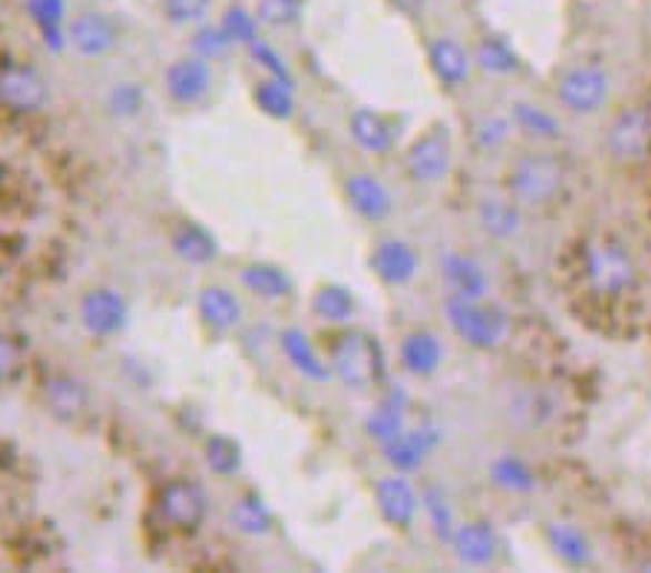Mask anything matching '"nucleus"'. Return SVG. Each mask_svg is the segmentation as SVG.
Masks as SVG:
<instances>
[{"label":"nucleus","instance_id":"f257e3e1","mask_svg":"<svg viewBox=\"0 0 651 573\" xmlns=\"http://www.w3.org/2000/svg\"><path fill=\"white\" fill-rule=\"evenodd\" d=\"M328 365L351 391H373L385 380V353L365 331L337 333L328 348Z\"/></svg>","mask_w":651,"mask_h":573},{"label":"nucleus","instance_id":"f03ea898","mask_svg":"<svg viewBox=\"0 0 651 573\" xmlns=\"http://www.w3.org/2000/svg\"><path fill=\"white\" fill-rule=\"evenodd\" d=\"M504 185L519 207H550L564 189V165L550 151H524L507 165Z\"/></svg>","mask_w":651,"mask_h":573},{"label":"nucleus","instance_id":"49530a36","mask_svg":"<svg viewBox=\"0 0 651 573\" xmlns=\"http://www.w3.org/2000/svg\"><path fill=\"white\" fill-rule=\"evenodd\" d=\"M388 3H391V7H394L397 12H403V16L418 18L420 12H423L425 0H388Z\"/></svg>","mask_w":651,"mask_h":573},{"label":"nucleus","instance_id":"72a5a7b5","mask_svg":"<svg viewBox=\"0 0 651 573\" xmlns=\"http://www.w3.org/2000/svg\"><path fill=\"white\" fill-rule=\"evenodd\" d=\"M256 104L261 108V113L272 119H290L293 117V84H287L281 79H267L261 81L252 93Z\"/></svg>","mask_w":651,"mask_h":573},{"label":"nucleus","instance_id":"1a4fd4ad","mask_svg":"<svg viewBox=\"0 0 651 573\" xmlns=\"http://www.w3.org/2000/svg\"><path fill=\"white\" fill-rule=\"evenodd\" d=\"M50 99L44 76L30 64L0 67V108L9 113H38Z\"/></svg>","mask_w":651,"mask_h":573},{"label":"nucleus","instance_id":"b1692460","mask_svg":"<svg viewBox=\"0 0 651 573\" xmlns=\"http://www.w3.org/2000/svg\"><path fill=\"white\" fill-rule=\"evenodd\" d=\"M443 362V345L432 331H411L400 342V365L414 376H432Z\"/></svg>","mask_w":651,"mask_h":573},{"label":"nucleus","instance_id":"5701e85b","mask_svg":"<svg viewBox=\"0 0 651 573\" xmlns=\"http://www.w3.org/2000/svg\"><path fill=\"white\" fill-rule=\"evenodd\" d=\"M198 310L200 319H203L212 331H232L238 328L243 319V308L238 302V295L227 286H203L198 295Z\"/></svg>","mask_w":651,"mask_h":573},{"label":"nucleus","instance_id":"6ab92c4d","mask_svg":"<svg viewBox=\"0 0 651 573\" xmlns=\"http://www.w3.org/2000/svg\"><path fill=\"white\" fill-rule=\"evenodd\" d=\"M475 59L454 38H434L429 44V67L443 88H463L472 76Z\"/></svg>","mask_w":651,"mask_h":573},{"label":"nucleus","instance_id":"a878e982","mask_svg":"<svg viewBox=\"0 0 651 573\" xmlns=\"http://www.w3.org/2000/svg\"><path fill=\"white\" fill-rule=\"evenodd\" d=\"M512 128H519L524 137L535 142H553L562 137V122L557 113H550L548 108L533 102H515L512 104Z\"/></svg>","mask_w":651,"mask_h":573},{"label":"nucleus","instance_id":"37998d69","mask_svg":"<svg viewBox=\"0 0 651 573\" xmlns=\"http://www.w3.org/2000/svg\"><path fill=\"white\" fill-rule=\"evenodd\" d=\"M420 501H423V507L429 510V515H432V524H434V530H438V536H443L452 542L454 522H452V510H449L447 499H443L438 490H429V493L420 495Z\"/></svg>","mask_w":651,"mask_h":573},{"label":"nucleus","instance_id":"79ce46f5","mask_svg":"<svg viewBox=\"0 0 651 573\" xmlns=\"http://www.w3.org/2000/svg\"><path fill=\"white\" fill-rule=\"evenodd\" d=\"M191 44H194V56L209 61L214 59V56H220V52H227L234 41L227 36L223 27H203V30H198V36H194Z\"/></svg>","mask_w":651,"mask_h":573},{"label":"nucleus","instance_id":"f8f14e48","mask_svg":"<svg viewBox=\"0 0 651 573\" xmlns=\"http://www.w3.org/2000/svg\"><path fill=\"white\" fill-rule=\"evenodd\" d=\"M79 313L81 324L99 339L117 336L124 324H128V304H124L122 295H119L117 290H110V286H96V290H90V293L81 299Z\"/></svg>","mask_w":651,"mask_h":573},{"label":"nucleus","instance_id":"2f4dec72","mask_svg":"<svg viewBox=\"0 0 651 573\" xmlns=\"http://www.w3.org/2000/svg\"><path fill=\"white\" fill-rule=\"evenodd\" d=\"M229 524L234 530H241L247 536H264L272 530V513L267 504L256 495H243L229 507Z\"/></svg>","mask_w":651,"mask_h":573},{"label":"nucleus","instance_id":"58836bf2","mask_svg":"<svg viewBox=\"0 0 651 573\" xmlns=\"http://www.w3.org/2000/svg\"><path fill=\"white\" fill-rule=\"evenodd\" d=\"M510 131H512V119L498 117V113H487V117H481L475 122L472 137H475V145L481 148V151H495V148H501L507 140H510Z\"/></svg>","mask_w":651,"mask_h":573},{"label":"nucleus","instance_id":"c9c22d12","mask_svg":"<svg viewBox=\"0 0 651 573\" xmlns=\"http://www.w3.org/2000/svg\"><path fill=\"white\" fill-rule=\"evenodd\" d=\"M301 16H304V0H256L258 23L272 27V30L296 27Z\"/></svg>","mask_w":651,"mask_h":573},{"label":"nucleus","instance_id":"c756f323","mask_svg":"<svg viewBox=\"0 0 651 573\" xmlns=\"http://www.w3.org/2000/svg\"><path fill=\"white\" fill-rule=\"evenodd\" d=\"M241 281L249 293L270 299V302H279V299H287V295L293 293L290 275L272 264H247L241 272Z\"/></svg>","mask_w":651,"mask_h":573},{"label":"nucleus","instance_id":"e433bc0d","mask_svg":"<svg viewBox=\"0 0 651 573\" xmlns=\"http://www.w3.org/2000/svg\"><path fill=\"white\" fill-rule=\"evenodd\" d=\"M214 0H160L162 18L174 27H189V23L206 21Z\"/></svg>","mask_w":651,"mask_h":573},{"label":"nucleus","instance_id":"412c9836","mask_svg":"<svg viewBox=\"0 0 651 573\" xmlns=\"http://www.w3.org/2000/svg\"><path fill=\"white\" fill-rule=\"evenodd\" d=\"M475 214L483 232L498 238V241L515 238L521 232V227H524L521 207L510 198V194H507V198H498V194H492V198H481Z\"/></svg>","mask_w":651,"mask_h":573},{"label":"nucleus","instance_id":"393cba45","mask_svg":"<svg viewBox=\"0 0 651 573\" xmlns=\"http://www.w3.org/2000/svg\"><path fill=\"white\" fill-rule=\"evenodd\" d=\"M548 544L550 551L562 559L564 565L585 567L593 562V544L585 536V530H579L571 522H553L548 524Z\"/></svg>","mask_w":651,"mask_h":573},{"label":"nucleus","instance_id":"f704fd0d","mask_svg":"<svg viewBox=\"0 0 651 573\" xmlns=\"http://www.w3.org/2000/svg\"><path fill=\"white\" fill-rule=\"evenodd\" d=\"M206 463H209V470H212L214 475H234L243 463L241 446H238V441L227 438V434H214V438H209V443H206Z\"/></svg>","mask_w":651,"mask_h":573},{"label":"nucleus","instance_id":"a18cd8bd","mask_svg":"<svg viewBox=\"0 0 651 573\" xmlns=\"http://www.w3.org/2000/svg\"><path fill=\"white\" fill-rule=\"evenodd\" d=\"M113 108H117L119 113H137L142 108V93L137 84H119L117 90H113Z\"/></svg>","mask_w":651,"mask_h":573},{"label":"nucleus","instance_id":"7c9ffc66","mask_svg":"<svg viewBox=\"0 0 651 573\" xmlns=\"http://www.w3.org/2000/svg\"><path fill=\"white\" fill-rule=\"evenodd\" d=\"M171 247L189 264H209L218 255L214 238L206 229L194 227V223H183V227L177 229L174 235H171Z\"/></svg>","mask_w":651,"mask_h":573},{"label":"nucleus","instance_id":"423d86ee","mask_svg":"<svg viewBox=\"0 0 651 573\" xmlns=\"http://www.w3.org/2000/svg\"><path fill=\"white\" fill-rule=\"evenodd\" d=\"M209 513V499H206L203 486L189 481V478H174L162 486L157 495V515L174 533L191 536L198 533Z\"/></svg>","mask_w":651,"mask_h":573},{"label":"nucleus","instance_id":"ea45409f","mask_svg":"<svg viewBox=\"0 0 651 573\" xmlns=\"http://www.w3.org/2000/svg\"><path fill=\"white\" fill-rule=\"evenodd\" d=\"M492 478H495V484L507 486V490H530L535 484L533 472L519 458H501L492 463Z\"/></svg>","mask_w":651,"mask_h":573},{"label":"nucleus","instance_id":"ddd939ff","mask_svg":"<svg viewBox=\"0 0 651 573\" xmlns=\"http://www.w3.org/2000/svg\"><path fill=\"white\" fill-rule=\"evenodd\" d=\"M373 275L382 279L385 284H409L420 270V258L414 252L409 241H400V238H382L377 241V247L371 250V258H368Z\"/></svg>","mask_w":651,"mask_h":573},{"label":"nucleus","instance_id":"6e6552de","mask_svg":"<svg viewBox=\"0 0 651 573\" xmlns=\"http://www.w3.org/2000/svg\"><path fill=\"white\" fill-rule=\"evenodd\" d=\"M605 148L614 160H643L651 148V111L643 104L625 108L611 119L605 131Z\"/></svg>","mask_w":651,"mask_h":573},{"label":"nucleus","instance_id":"cd10ccee","mask_svg":"<svg viewBox=\"0 0 651 573\" xmlns=\"http://www.w3.org/2000/svg\"><path fill=\"white\" fill-rule=\"evenodd\" d=\"M310 310L316 319L328 324H344L357 310V299L348 286L342 284H322L310 299Z\"/></svg>","mask_w":651,"mask_h":573},{"label":"nucleus","instance_id":"a211bd4d","mask_svg":"<svg viewBox=\"0 0 651 573\" xmlns=\"http://www.w3.org/2000/svg\"><path fill=\"white\" fill-rule=\"evenodd\" d=\"M440 272H443L447 284L452 286V295H458V299H483L490 293V275L472 255L447 252L440 258Z\"/></svg>","mask_w":651,"mask_h":573},{"label":"nucleus","instance_id":"7ed1b4c3","mask_svg":"<svg viewBox=\"0 0 651 573\" xmlns=\"http://www.w3.org/2000/svg\"><path fill=\"white\" fill-rule=\"evenodd\" d=\"M582 272L593 293L605 299H620L637 286V264L629 247L611 238H600L585 247L582 255Z\"/></svg>","mask_w":651,"mask_h":573},{"label":"nucleus","instance_id":"f3484780","mask_svg":"<svg viewBox=\"0 0 651 573\" xmlns=\"http://www.w3.org/2000/svg\"><path fill=\"white\" fill-rule=\"evenodd\" d=\"M438 443L440 432L434 426L403 429L394 441L382 443V452H385V461L391 463L397 472H411L418 470L420 463L432 455Z\"/></svg>","mask_w":651,"mask_h":573},{"label":"nucleus","instance_id":"39448f33","mask_svg":"<svg viewBox=\"0 0 651 573\" xmlns=\"http://www.w3.org/2000/svg\"><path fill=\"white\" fill-rule=\"evenodd\" d=\"M608 96H611V76L605 67L593 64V61L571 64L557 79V99L562 102L564 111L579 113V117L602 111Z\"/></svg>","mask_w":651,"mask_h":573},{"label":"nucleus","instance_id":"473e14b6","mask_svg":"<svg viewBox=\"0 0 651 573\" xmlns=\"http://www.w3.org/2000/svg\"><path fill=\"white\" fill-rule=\"evenodd\" d=\"M472 59H475V64L481 67V70L495 73V76H510L519 70V56H515V50L507 44L504 38H498V36L483 38Z\"/></svg>","mask_w":651,"mask_h":573},{"label":"nucleus","instance_id":"a19ab883","mask_svg":"<svg viewBox=\"0 0 651 573\" xmlns=\"http://www.w3.org/2000/svg\"><path fill=\"white\" fill-rule=\"evenodd\" d=\"M227 36L232 41H243V44H256V30H258V18L256 12H247V9L234 7L223 16V23H220Z\"/></svg>","mask_w":651,"mask_h":573},{"label":"nucleus","instance_id":"c03bdc74","mask_svg":"<svg viewBox=\"0 0 651 573\" xmlns=\"http://www.w3.org/2000/svg\"><path fill=\"white\" fill-rule=\"evenodd\" d=\"M30 7L36 21L47 27V32L52 30V36H56L61 23V12H64V0H30Z\"/></svg>","mask_w":651,"mask_h":573},{"label":"nucleus","instance_id":"4be33fe9","mask_svg":"<svg viewBox=\"0 0 651 573\" xmlns=\"http://www.w3.org/2000/svg\"><path fill=\"white\" fill-rule=\"evenodd\" d=\"M348 128H351V137L357 140V145L371 151V154H388L397 142V131L391 125V119L371 111V108H357L351 113Z\"/></svg>","mask_w":651,"mask_h":573},{"label":"nucleus","instance_id":"20e7f679","mask_svg":"<svg viewBox=\"0 0 651 573\" xmlns=\"http://www.w3.org/2000/svg\"><path fill=\"white\" fill-rule=\"evenodd\" d=\"M447 322L469 348L478 351H492L507 339L510 319L501 308L483 304V299H458L449 295Z\"/></svg>","mask_w":651,"mask_h":573},{"label":"nucleus","instance_id":"0eeeda50","mask_svg":"<svg viewBox=\"0 0 651 573\" xmlns=\"http://www.w3.org/2000/svg\"><path fill=\"white\" fill-rule=\"evenodd\" d=\"M454 148L452 137L443 125H434L411 142V148L405 151V174L414 180V183L432 185L447 180L449 171H452Z\"/></svg>","mask_w":651,"mask_h":573},{"label":"nucleus","instance_id":"c85d7f7f","mask_svg":"<svg viewBox=\"0 0 651 573\" xmlns=\"http://www.w3.org/2000/svg\"><path fill=\"white\" fill-rule=\"evenodd\" d=\"M281 348H284L287 360L293 362L304 376H310L316 382L330 380V365L316 353V348L310 345V339L301 331L290 328V331L281 333Z\"/></svg>","mask_w":651,"mask_h":573},{"label":"nucleus","instance_id":"2eb2a0df","mask_svg":"<svg viewBox=\"0 0 651 573\" xmlns=\"http://www.w3.org/2000/svg\"><path fill=\"white\" fill-rule=\"evenodd\" d=\"M344 198H348L353 212L359 218H365L368 223L385 221L388 214L394 212V198H391L388 185L368 171H357L344 180Z\"/></svg>","mask_w":651,"mask_h":573},{"label":"nucleus","instance_id":"dca6fc26","mask_svg":"<svg viewBox=\"0 0 651 573\" xmlns=\"http://www.w3.org/2000/svg\"><path fill=\"white\" fill-rule=\"evenodd\" d=\"M212 88V67L200 56H183L166 70V90L174 102L194 104Z\"/></svg>","mask_w":651,"mask_h":573},{"label":"nucleus","instance_id":"bb28decb","mask_svg":"<svg viewBox=\"0 0 651 573\" xmlns=\"http://www.w3.org/2000/svg\"><path fill=\"white\" fill-rule=\"evenodd\" d=\"M403 429H405V398L403 394H397V391H391V394H385V398L380 400V405L368 414L365 432L368 438H373L377 443H388V441H394L397 434L403 432Z\"/></svg>","mask_w":651,"mask_h":573},{"label":"nucleus","instance_id":"4468645a","mask_svg":"<svg viewBox=\"0 0 651 573\" xmlns=\"http://www.w3.org/2000/svg\"><path fill=\"white\" fill-rule=\"evenodd\" d=\"M67 41L81 56H104L117 47L119 27L108 12H81L67 23Z\"/></svg>","mask_w":651,"mask_h":573},{"label":"nucleus","instance_id":"aec40b11","mask_svg":"<svg viewBox=\"0 0 651 573\" xmlns=\"http://www.w3.org/2000/svg\"><path fill=\"white\" fill-rule=\"evenodd\" d=\"M452 551L458 562L472 567L490 565L498 553V536L490 522H467L454 527Z\"/></svg>","mask_w":651,"mask_h":573},{"label":"nucleus","instance_id":"4c0bfd02","mask_svg":"<svg viewBox=\"0 0 651 573\" xmlns=\"http://www.w3.org/2000/svg\"><path fill=\"white\" fill-rule=\"evenodd\" d=\"M27 368V348L9 333H0V385H12L21 380Z\"/></svg>","mask_w":651,"mask_h":573},{"label":"nucleus","instance_id":"9d476101","mask_svg":"<svg viewBox=\"0 0 651 573\" xmlns=\"http://www.w3.org/2000/svg\"><path fill=\"white\" fill-rule=\"evenodd\" d=\"M44 405L59 423L79 426L81 420L90 414V389L79 376L56 371L44 382Z\"/></svg>","mask_w":651,"mask_h":573},{"label":"nucleus","instance_id":"9b49d317","mask_svg":"<svg viewBox=\"0 0 651 573\" xmlns=\"http://www.w3.org/2000/svg\"><path fill=\"white\" fill-rule=\"evenodd\" d=\"M373 499H377V507H380V515L385 519L391 527H411L414 519L420 513V495L418 490L411 486L409 478H403V472L397 475H382L377 484H373Z\"/></svg>","mask_w":651,"mask_h":573}]
</instances>
